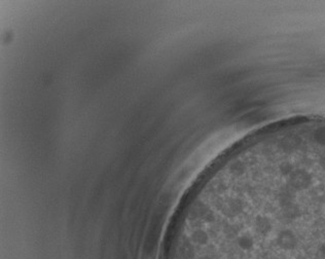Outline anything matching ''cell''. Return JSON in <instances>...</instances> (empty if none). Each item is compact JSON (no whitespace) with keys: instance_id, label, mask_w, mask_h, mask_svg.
Returning a JSON list of instances; mask_svg holds the SVG:
<instances>
[{"instance_id":"6da1fadb","label":"cell","mask_w":325,"mask_h":259,"mask_svg":"<svg viewBox=\"0 0 325 259\" xmlns=\"http://www.w3.org/2000/svg\"><path fill=\"white\" fill-rule=\"evenodd\" d=\"M276 244L284 251H292L299 245L298 235L290 227H283L276 235Z\"/></svg>"},{"instance_id":"7a4b0ae2","label":"cell","mask_w":325,"mask_h":259,"mask_svg":"<svg viewBox=\"0 0 325 259\" xmlns=\"http://www.w3.org/2000/svg\"><path fill=\"white\" fill-rule=\"evenodd\" d=\"M319 254H320L321 258L325 259V243L320 246V248H319Z\"/></svg>"}]
</instances>
